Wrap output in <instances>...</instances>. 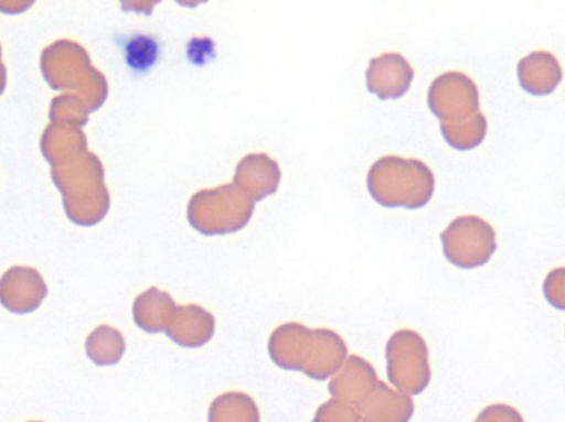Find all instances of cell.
<instances>
[{
  "label": "cell",
  "instance_id": "obj_6",
  "mask_svg": "<svg viewBox=\"0 0 565 422\" xmlns=\"http://www.w3.org/2000/svg\"><path fill=\"white\" fill-rule=\"evenodd\" d=\"M521 88L533 96H550L564 79L563 66L551 52H533L518 63Z\"/></svg>",
  "mask_w": 565,
  "mask_h": 422
},
{
  "label": "cell",
  "instance_id": "obj_12",
  "mask_svg": "<svg viewBox=\"0 0 565 422\" xmlns=\"http://www.w3.org/2000/svg\"><path fill=\"white\" fill-rule=\"evenodd\" d=\"M445 141L457 151H471L483 144L488 132V119L483 112H477L467 121L455 125H440Z\"/></svg>",
  "mask_w": 565,
  "mask_h": 422
},
{
  "label": "cell",
  "instance_id": "obj_8",
  "mask_svg": "<svg viewBox=\"0 0 565 422\" xmlns=\"http://www.w3.org/2000/svg\"><path fill=\"white\" fill-rule=\"evenodd\" d=\"M214 332V315L199 305H188V307L175 309L174 317L166 334L181 347L199 348L212 340Z\"/></svg>",
  "mask_w": 565,
  "mask_h": 422
},
{
  "label": "cell",
  "instance_id": "obj_5",
  "mask_svg": "<svg viewBox=\"0 0 565 422\" xmlns=\"http://www.w3.org/2000/svg\"><path fill=\"white\" fill-rule=\"evenodd\" d=\"M377 383V374L372 365L358 355H351L339 374L332 377L329 393L332 400L358 408L374 391Z\"/></svg>",
  "mask_w": 565,
  "mask_h": 422
},
{
  "label": "cell",
  "instance_id": "obj_16",
  "mask_svg": "<svg viewBox=\"0 0 565 422\" xmlns=\"http://www.w3.org/2000/svg\"><path fill=\"white\" fill-rule=\"evenodd\" d=\"M544 297L553 307L565 311V268L553 269L543 285Z\"/></svg>",
  "mask_w": 565,
  "mask_h": 422
},
{
  "label": "cell",
  "instance_id": "obj_10",
  "mask_svg": "<svg viewBox=\"0 0 565 422\" xmlns=\"http://www.w3.org/2000/svg\"><path fill=\"white\" fill-rule=\"evenodd\" d=\"M175 309L178 307L171 295L161 294L158 289H151V292L136 301V324L148 334L166 332L174 317Z\"/></svg>",
  "mask_w": 565,
  "mask_h": 422
},
{
  "label": "cell",
  "instance_id": "obj_17",
  "mask_svg": "<svg viewBox=\"0 0 565 422\" xmlns=\"http://www.w3.org/2000/svg\"><path fill=\"white\" fill-rule=\"evenodd\" d=\"M32 422H36V421H32Z\"/></svg>",
  "mask_w": 565,
  "mask_h": 422
},
{
  "label": "cell",
  "instance_id": "obj_2",
  "mask_svg": "<svg viewBox=\"0 0 565 422\" xmlns=\"http://www.w3.org/2000/svg\"><path fill=\"white\" fill-rule=\"evenodd\" d=\"M445 258L461 269L488 264L498 249L497 231L487 219L467 215L454 219L441 232Z\"/></svg>",
  "mask_w": 565,
  "mask_h": 422
},
{
  "label": "cell",
  "instance_id": "obj_11",
  "mask_svg": "<svg viewBox=\"0 0 565 422\" xmlns=\"http://www.w3.org/2000/svg\"><path fill=\"white\" fill-rule=\"evenodd\" d=\"M209 422H262L260 410L250 394L231 391L212 401Z\"/></svg>",
  "mask_w": 565,
  "mask_h": 422
},
{
  "label": "cell",
  "instance_id": "obj_15",
  "mask_svg": "<svg viewBox=\"0 0 565 422\" xmlns=\"http://www.w3.org/2000/svg\"><path fill=\"white\" fill-rule=\"evenodd\" d=\"M128 55L132 68H149L158 56V45L149 36H139L129 45Z\"/></svg>",
  "mask_w": 565,
  "mask_h": 422
},
{
  "label": "cell",
  "instance_id": "obj_4",
  "mask_svg": "<svg viewBox=\"0 0 565 422\" xmlns=\"http://www.w3.org/2000/svg\"><path fill=\"white\" fill-rule=\"evenodd\" d=\"M268 351L282 370L305 374L315 351V331L301 324L281 325L271 335Z\"/></svg>",
  "mask_w": 565,
  "mask_h": 422
},
{
  "label": "cell",
  "instance_id": "obj_1",
  "mask_svg": "<svg viewBox=\"0 0 565 422\" xmlns=\"http://www.w3.org/2000/svg\"><path fill=\"white\" fill-rule=\"evenodd\" d=\"M385 355L392 388L408 397L424 393L431 380L428 348L424 338L414 331L397 332L388 340Z\"/></svg>",
  "mask_w": 565,
  "mask_h": 422
},
{
  "label": "cell",
  "instance_id": "obj_13",
  "mask_svg": "<svg viewBox=\"0 0 565 422\" xmlns=\"http://www.w3.org/2000/svg\"><path fill=\"white\" fill-rule=\"evenodd\" d=\"M88 354L98 365L118 364L125 354V340L115 328H98V332L89 337Z\"/></svg>",
  "mask_w": 565,
  "mask_h": 422
},
{
  "label": "cell",
  "instance_id": "obj_3",
  "mask_svg": "<svg viewBox=\"0 0 565 422\" xmlns=\"http://www.w3.org/2000/svg\"><path fill=\"white\" fill-rule=\"evenodd\" d=\"M428 105L440 125H455L480 112V91L465 73H445L431 83Z\"/></svg>",
  "mask_w": 565,
  "mask_h": 422
},
{
  "label": "cell",
  "instance_id": "obj_14",
  "mask_svg": "<svg viewBox=\"0 0 565 422\" xmlns=\"http://www.w3.org/2000/svg\"><path fill=\"white\" fill-rule=\"evenodd\" d=\"M311 422H362L355 407L338 400L326 401L318 408Z\"/></svg>",
  "mask_w": 565,
  "mask_h": 422
},
{
  "label": "cell",
  "instance_id": "obj_7",
  "mask_svg": "<svg viewBox=\"0 0 565 422\" xmlns=\"http://www.w3.org/2000/svg\"><path fill=\"white\" fill-rule=\"evenodd\" d=\"M362 422H411L415 413L412 397L379 381L371 394L358 407Z\"/></svg>",
  "mask_w": 565,
  "mask_h": 422
},
{
  "label": "cell",
  "instance_id": "obj_9",
  "mask_svg": "<svg viewBox=\"0 0 565 422\" xmlns=\"http://www.w3.org/2000/svg\"><path fill=\"white\" fill-rule=\"evenodd\" d=\"M348 360V348L344 340L328 328L315 331V351L306 368V377L316 381H324L335 377Z\"/></svg>",
  "mask_w": 565,
  "mask_h": 422
}]
</instances>
